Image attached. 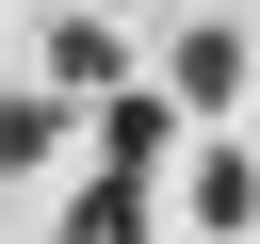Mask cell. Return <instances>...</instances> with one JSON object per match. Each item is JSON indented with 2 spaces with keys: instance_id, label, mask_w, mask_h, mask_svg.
<instances>
[{
  "instance_id": "obj_1",
  "label": "cell",
  "mask_w": 260,
  "mask_h": 244,
  "mask_svg": "<svg viewBox=\"0 0 260 244\" xmlns=\"http://www.w3.org/2000/svg\"><path fill=\"white\" fill-rule=\"evenodd\" d=\"M179 98H195V114H228V98H244V33H228V16H211V33H179Z\"/></svg>"
},
{
  "instance_id": "obj_2",
  "label": "cell",
  "mask_w": 260,
  "mask_h": 244,
  "mask_svg": "<svg viewBox=\"0 0 260 244\" xmlns=\"http://www.w3.org/2000/svg\"><path fill=\"white\" fill-rule=\"evenodd\" d=\"M98 146H114V163H130V179H146V163H162V146H179V98H130V81H114V114H98Z\"/></svg>"
},
{
  "instance_id": "obj_3",
  "label": "cell",
  "mask_w": 260,
  "mask_h": 244,
  "mask_svg": "<svg viewBox=\"0 0 260 244\" xmlns=\"http://www.w3.org/2000/svg\"><path fill=\"white\" fill-rule=\"evenodd\" d=\"M65 244H146V179H130V163H114V179H98V195H81V211H65Z\"/></svg>"
}]
</instances>
